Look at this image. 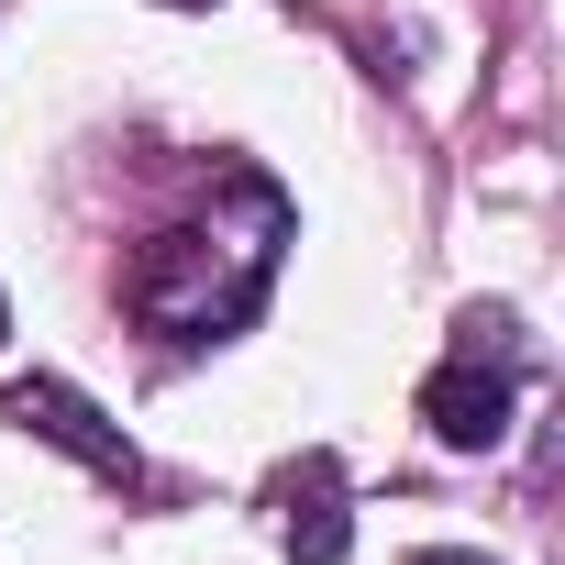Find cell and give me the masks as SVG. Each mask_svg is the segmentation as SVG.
Masks as SVG:
<instances>
[{"label":"cell","mask_w":565,"mask_h":565,"mask_svg":"<svg viewBox=\"0 0 565 565\" xmlns=\"http://www.w3.org/2000/svg\"><path fill=\"white\" fill-rule=\"evenodd\" d=\"M0 422H23V433L67 444V455H78L89 477H111V488H134V477H145V466H134V444H122V433H111V422H100V411H89L67 377H23L12 399H0Z\"/></svg>","instance_id":"7a4b0ae2"},{"label":"cell","mask_w":565,"mask_h":565,"mask_svg":"<svg viewBox=\"0 0 565 565\" xmlns=\"http://www.w3.org/2000/svg\"><path fill=\"white\" fill-rule=\"evenodd\" d=\"M510 388H521V366H499V355H466V344H455V366L422 388V422H433L444 444L488 455V444L510 433Z\"/></svg>","instance_id":"3957f363"},{"label":"cell","mask_w":565,"mask_h":565,"mask_svg":"<svg viewBox=\"0 0 565 565\" xmlns=\"http://www.w3.org/2000/svg\"><path fill=\"white\" fill-rule=\"evenodd\" d=\"M277 543H289V565H344L355 521H344V488H333V466H322V455H311V466L289 477V510H277Z\"/></svg>","instance_id":"277c9868"},{"label":"cell","mask_w":565,"mask_h":565,"mask_svg":"<svg viewBox=\"0 0 565 565\" xmlns=\"http://www.w3.org/2000/svg\"><path fill=\"white\" fill-rule=\"evenodd\" d=\"M277 233L289 222H255L244 244L233 233H156L145 255H134V311L156 322V333H189V344H211V333H233L255 300H266V266H277Z\"/></svg>","instance_id":"6da1fadb"},{"label":"cell","mask_w":565,"mask_h":565,"mask_svg":"<svg viewBox=\"0 0 565 565\" xmlns=\"http://www.w3.org/2000/svg\"><path fill=\"white\" fill-rule=\"evenodd\" d=\"M0 333H12V300H0Z\"/></svg>","instance_id":"8992f818"},{"label":"cell","mask_w":565,"mask_h":565,"mask_svg":"<svg viewBox=\"0 0 565 565\" xmlns=\"http://www.w3.org/2000/svg\"><path fill=\"white\" fill-rule=\"evenodd\" d=\"M411 565H488V554H466V543H444V554H411Z\"/></svg>","instance_id":"5b68a950"}]
</instances>
